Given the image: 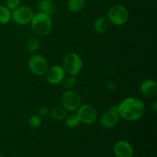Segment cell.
Returning a JSON list of instances; mask_svg holds the SVG:
<instances>
[{
    "mask_svg": "<svg viewBox=\"0 0 157 157\" xmlns=\"http://www.w3.org/2000/svg\"><path fill=\"white\" fill-rule=\"evenodd\" d=\"M38 9L40 12L52 15L55 11L52 0H39L38 3Z\"/></svg>",
    "mask_w": 157,
    "mask_h": 157,
    "instance_id": "cell-14",
    "label": "cell"
},
{
    "mask_svg": "<svg viewBox=\"0 0 157 157\" xmlns=\"http://www.w3.org/2000/svg\"><path fill=\"white\" fill-rule=\"evenodd\" d=\"M29 125L31 126V127H32V128H38V127H40V125L41 124V117L38 114L32 115V116L29 118Z\"/></svg>",
    "mask_w": 157,
    "mask_h": 157,
    "instance_id": "cell-21",
    "label": "cell"
},
{
    "mask_svg": "<svg viewBox=\"0 0 157 157\" xmlns=\"http://www.w3.org/2000/svg\"><path fill=\"white\" fill-rule=\"evenodd\" d=\"M113 153L117 157H133V148L127 140H119L113 147Z\"/></svg>",
    "mask_w": 157,
    "mask_h": 157,
    "instance_id": "cell-11",
    "label": "cell"
},
{
    "mask_svg": "<svg viewBox=\"0 0 157 157\" xmlns=\"http://www.w3.org/2000/svg\"><path fill=\"white\" fill-rule=\"evenodd\" d=\"M77 83H78V78H77V77L73 76V75H70L67 78H64V79L63 80V87L66 90H72L76 86Z\"/></svg>",
    "mask_w": 157,
    "mask_h": 157,
    "instance_id": "cell-19",
    "label": "cell"
},
{
    "mask_svg": "<svg viewBox=\"0 0 157 157\" xmlns=\"http://www.w3.org/2000/svg\"><path fill=\"white\" fill-rule=\"evenodd\" d=\"M93 26L94 31L98 33H105L106 32L108 31L109 27H110V21L107 19V17H98L94 21Z\"/></svg>",
    "mask_w": 157,
    "mask_h": 157,
    "instance_id": "cell-13",
    "label": "cell"
},
{
    "mask_svg": "<svg viewBox=\"0 0 157 157\" xmlns=\"http://www.w3.org/2000/svg\"><path fill=\"white\" fill-rule=\"evenodd\" d=\"M40 46V41L38 38H31L30 39L28 40L27 44H26V48H27V50L29 51L30 53L35 54L39 50Z\"/></svg>",
    "mask_w": 157,
    "mask_h": 157,
    "instance_id": "cell-18",
    "label": "cell"
},
{
    "mask_svg": "<svg viewBox=\"0 0 157 157\" xmlns=\"http://www.w3.org/2000/svg\"><path fill=\"white\" fill-rule=\"evenodd\" d=\"M77 115L80 122L90 125L93 124L98 119V111L94 106L88 104H84L80 106L77 110Z\"/></svg>",
    "mask_w": 157,
    "mask_h": 157,
    "instance_id": "cell-8",
    "label": "cell"
},
{
    "mask_svg": "<svg viewBox=\"0 0 157 157\" xmlns=\"http://www.w3.org/2000/svg\"><path fill=\"white\" fill-rule=\"evenodd\" d=\"M65 75V71L61 65H54L49 67L45 74L47 81L53 85H57L62 83Z\"/></svg>",
    "mask_w": 157,
    "mask_h": 157,
    "instance_id": "cell-10",
    "label": "cell"
},
{
    "mask_svg": "<svg viewBox=\"0 0 157 157\" xmlns=\"http://www.w3.org/2000/svg\"><path fill=\"white\" fill-rule=\"evenodd\" d=\"M51 117L56 121H64L67 116V111L61 106V107H55L51 110Z\"/></svg>",
    "mask_w": 157,
    "mask_h": 157,
    "instance_id": "cell-15",
    "label": "cell"
},
{
    "mask_svg": "<svg viewBox=\"0 0 157 157\" xmlns=\"http://www.w3.org/2000/svg\"><path fill=\"white\" fill-rule=\"evenodd\" d=\"M48 113V110L47 107H41V108L39 109V110H38V115H39L40 117H44L45 115H47V113Z\"/></svg>",
    "mask_w": 157,
    "mask_h": 157,
    "instance_id": "cell-23",
    "label": "cell"
},
{
    "mask_svg": "<svg viewBox=\"0 0 157 157\" xmlns=\"http://www.w3.org/2000/svg\"><path fill=\"white\" fill-rule=\"evenodd\" d=\"M85 0H68L67 9L70 12L77 13L81 12L85 7Z\"/></svg>",
    "mask_w": 157,
    "mask_h": 157,
    "instance_id": "cell-16",
    "label": "cell"
},
{
    "mask_svg": "<svg viewBox=\"0 0 157 157\" xmlns=\"http://www.w3.org/2000/svg\"><path fill=\"white\" fill-rule=\"evenodd\" d=\"M61 106L67 111L73 112L78 110L81 104V98L77 92L73 90H65L61 99Z\"/></svg>",
    "mask_w": 157,
    "mask_h": 157,
    "instance_id": "cell-6",
    "label": "cell"
},
{
    "mask_svg": "<svg viewBox=\"0 0 157 157\" xmlns=\"http://www.w3.org/2000/svg\"><path fill=\"white\" fill-rule=\"evenodd\" d=\"M152 109H153V112H156L157 111V101H154L153 104L152 105Z\"/></svg>",
    "mask_w": 157,
    "mask_h": 157,
    "instance_id": "cell-24",
    "label": "cell"
},
{
    "mask_svg": "<svg viewBox=\"0 0 157 157\" xmlns=\"http://www.w3.org/2000/svg\"><path fill=\"white\" fill-rule=\"evenodd\" d=\"M29 67L32 74L36 76H44L48 70L47 59L40 55H33L29 60Z\"/></svg>",
    "mask_w": 157,
    "mask_h": 157,
    "instance_id": "cell-7",
    "label": "cell"
},
{
    "mask_svg": "<svg viewBox=\"0 0 157 157\" xmlns=\"http://www.w3.org/2000/svg\"><path fill=\"white\" fill-rule=\"evenodd\" d=\"M64 120H65L66 125L68 127H70V128H75L81 123L78 115L75 114V113H72V114H70L69 116H67Z\"/></svg>",
    "mask_w": 157,
    "mask_h": 157,
    "instance_id": "cell-20",
    "label": "cell"
},
{
    "mask_svg": "<svg viewBox=\"0 0 157 157\" xmlns=\"http://www.w3.org/2000/svg\"><path fill=\"white\" fill-rule=\"evenodd\" d=\"M34 11L31 7L27 6H18L12 11V20L20 25H26L30 24L33 18Z\"/></svg>",
    "mask_w": 157,
    "mask_h": 157,
    "instance_id": "cell-5",
    "label": "cell"
},
{
    "mask_svg": "<svg viewBox=\"0 0 157 157\" xmlns=\"http://www.w3.org/2000/svg\"><path fill=\"white\" fill-rule=\"evenodd\" d=\"M30 25L32 32L40 37L48 35L53 28V21L51 15L40 12L34 15Z\"/></svg>",
    "mask_w": 157,
    "mask_h": 157,
    "instance_id": "cell-2",
    "label": "cell"
},
{
    "mask_svg": "<svg viewBox=\"0 0 157 157\" xmlns=\"http://www.w3.org/2000/svg\"><path fill=\"white\" fill-rule=\"evenodd\" d=\"M117 112L120 117L128 121H136L144 117L146 106L139 98L130 97L123 100L117 105Z\"/></svg>",
    "mask_w": 157,
    "mask_h": 157,
    "instance_id": "cell-1",
    "label": "cell"
},
{
    "mask_svg": "<svg viewBox=\"0 0 157 157\" xmlns=\"http://www.w3.org/2000/svg\"><path fill=\"white\" fill-rule=\"evenodd\" d=\"M141 94L147 98H153L157 94V83L155 80L149 78L141 83L140 86Z\"/></svg>",
    "mask_w": 157,
    "mask_h": 157,
    "instance_id": "cell-12",
    "label": "cell"
},
{
    "mask_svg": "<svg viewBox=\"0 0 157 157\" xmlns=\"http://www.w3.org/2000/svg\"><path fill=\"white\" fill-rule=\"evenodd\" d=\"M20 3L21 0H5V6L11 11L18 8L20 6Z\"/></svg>",
    "mask_w": 157,
    "mask_h": 157,
    "instance_id": "cell-22",
    "label": "cell"
},
{
    "mask_svg": "<svg viewBox=\"0 0 157 157\" xmlns=\"http://www.w3.org/2000/svg\"><path fill=\"white\" fill-rule=\"evenodd\" d=\"M0 157H2V156H0Z\"/></svg>",
    "mask_w": 157,
    "mask_h": 157,
    "instance_id": "cell-25",
    "label": "cell"
},
{
    "mask_svg": "<svg viewBox=\"0 0 157 157\" xmlns=\"http://www.w3.org/2000/svg\"><path fill=\"white\" fill-rule=\"evenodd\" d=\"M12 20V11L6 6H0V24H8Z\"/></svg>",
    "mask_w": 157,
    "mask_h": 157,
    "instance_id": "cell-17",
    "label": "cell"
},
{
    "mask_svg": "<svg viewBox=\"0 0 157 157\" xmlns=\"http://www.w3.org/2000/svg\"><path fill=\"white\" fill-rule=\"evenodd\" d=\"M83 60L78 54L75 52H70L65 55L62 61V67L65 73L69 75L77 76L82 71Z\"/></svg>",
    "mask_w": 157,
    "mask_h": 157,
    "instance_id": "cell-3",
    "label": "cell"
},
{
    "mask_svg": "<svg viewBox=\"0 0 157 157\" xmlns=\"http://www.w3.org/2000/svg\"><path fill=\"white\" fill-rule=\"evenodd\" d=\"M129 12L125 6L122 5H115L107 12V19L110 23L115 25H123L128 21Z\"/></svg>",
    "mask_w": 157,
    "mask_h": 157,
    "instance_id": "cell-4",
    "label": "cell"
},
{
    "mask_svg": "<svg viewBox=\"0 0 157 157\" xmlns=\"http://www.w3.org/2000/svg\"><path fill=\"white\" fill-rule=\"evenodd\" d=\"M120 116L117 112V106H115L102 115L100 120V124L104 128L111 129L118 124Z\"/></svg>",
    "mask_w": 157,
    "mask_h": 157,
    "instance_id": "cell-9",
    "label": "cell"
}]
</instances>
